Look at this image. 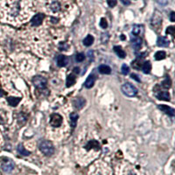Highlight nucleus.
Wrapping results in <instances>:
<instances>
[{
  "mask_svg": "<svg viewBox=\"0 0 175 175\" xmlns=\"http://www.w3.org/2000/svg\"><path fill=\"white\" fill-rule=\"evenodd\" d=\"M131 78L135 79L137 82H140V79H139V77H138V76H137V75H134V74H133V75H131Z\"/></svg>",
  "mask_w": 175,
  "mask_h": 175,
  "instance_id": "nucleus-34",
  "label": "nucleus"
},
{
  "mask_svg": "<svg viewBox=\"0 0 175 175\" xmlns=\"http://www.w3.org/2000/svg\"><path fill=\"white\" fill-rule=\"evenodd\" d=\"M151 63L149 61L144 62V65H143V71H144V73L149 74L151 72Z\"/></svg>",
  "mask_w": 175,
  "mask_h": 175,
  "instance_id": "nucleus-24",
  "label": "nucleus"
},
{
  "mask_svg": "<svg viewBox=\"0 0 175 175\" xmlns=\"http://www.w3.org/2000/svg\"><path fill=\"white\" fill-rule=\"evenodd\" d=\"M88 55H89V57H92V59H93V57H94V54H93V52H92V51H89V52L88 53Z\"/></svg>",
  "mask_w": 175,
  "mask_h": 175,
  "instance_id": "nucleus-36",
  "label": "nucleus"
},
{
  "mask_svg": "<svg viewBox=\"0 0 175 175\" xmlns=\"http://www.w3.org/2000/svg\"><path fill=\"white\" fill-rule=\"evenodd\" d=\"M49 9L53 13H58L61 10V4L57 1H54L49 5Z\"/></svg>",
  "mask_w": 175,
  "mask_h": 175,
  "instance_id": "nucleus-12",
  "label": "nucleus"
},
{
  "mask_svg": "<svg viewBox=\"0 0 175 175\" xmlns=\"http://www.w3.org/2000/svg\"><path fill=\"white\" fill-rule=\"evenodd\" d=\"M121 39H122V40H124V36H123V35H122V36H121Z\"/></svg>",
  "mask_w": 175,
  "mask_h": 175,
  "instance_id": "nucleus-39",
  "label": "nucleus"
},
{
  "mask_svg": "<svg viewBox=\"0 0 175 175\" xmlns=\"http://www.w3.org/2000/svg\"><path fill=\"white\" fill-rule=\"evenodd\" d=\"M18 151H19L20 154H21L23 156H28V155H30V151H28L27 150H26L25 147L22 144H20L18 146Z\"/></svg>",
  "mask_w": 175,
  "mask_h": 175,
  "instance_id": "nucleus-23",
  "label": "nucleus"
},
{
  "mask_svg": "<svg viewBox=\"0 0 175 175\" xmlns=\"http://www.w3.org/2000/svg\"><path fill=\"white\" fill-rule=\"evenodd\" d=\"M94 84H95V77H94L93 75H89V76L87 78L84 86H85L87 89H90V88H92V87L94 86Z\"/></svg>",
  "mask_w": 175,
  "mask_h": 175,
  "instance_id": "nucleus-16",
  "label": "nucleus"
},
{
  "mask_svg": "<svg viewBox=\"0 0 175 175\" xmlns=\"http://www.w3.org/2000/svg\"><path fill=\"white\" fill-rule=\"evenodd\" d=\"M68 58L64 55H60L57 58V65L59 67H65L68 64Z\"/></svg>",
  "mask_w": 175,
  "mask_h": 175,
  "instance_id": "nucleus-13",
  "label": "nucleus"
},
{
  "mask_svg": "<svg viewBox=\"0 0 175 175\" xmlns=\"http://www.w3.org/2000/svg\"><path fill=\"white\" fill-rule=\"evenodd\" d=\"M165 56H166V54L164 51H158L155 54V59L157 61H161V60L165 59Z\"/></svg>",
  "mask_w": 175,
  "mask_h": 175,
  "instance_id": "nucleus-25",
  "label": "nucleus"
},
{
  "mask_svg": "<svg viewBox=\"0 0 175 175\" xmlns=\"http://www.w3.org/2000/svg\"><path fill=\"white\" fill-rule=\"evenodd\" d=\"M170 20L172 22H174L175 21V13H172L171 15H170Z\"/></svg>",
  "mask_w": 175,
  "mask_h": 175,
  "instance_id": "nucleus-33",
  "label": "nucleus"
},
{
  "mask_svg": "<svg viewBox=\"0 0 175 175\" xmlns=\"http://www.w3.org/2000/svg\"><path fill=\"white\" fill-rule=\"evenodd\" d=\"M62 121H63V117L60 114H53L50 118V124L53 127L57 128L62 124Z\"/></svg>",
  "mask_w": 175,
  "mask_h": 175,
  "instance_id": "nucleus-6",
  "label": "nucleus"
},
{
  "mask_svg": "<svg viewBox=\"0 0 175 175\" xmlns=\"http://www.w3.org/2000/svg\"><path fill=\"white\" fill-rule=\"evenodd\" d=\"M7 102H8V103H9L11 106L16 107V106L20 103V98H19V97H8V98H7Z\"/></svg>",
  "mask_w": 175,
  "mask_h": 175,
  "instance_id": "nucleus-17",
  "label": "nucleus"
},
{
  "mask_svg": "<svg viewBox=\"0 0 175 175\" xmlns=\"http://www.w3.org/2000/svg\"><path fill=\"white\" fill-rule=\"evenodd\" d=\"M77 120H78V115L76 113H72L70 114V124L73 128H75L76 126L77 123Z\"/></svg>",
  "mask_w": 175,
  "mask_h": 175,
  "instance_id": "nucleus-22",
  "label": "nucleus"
},
{
  "mask_svg": "<svg viewBox=\"0 0 175 175\" xmlns=\"http://www.w3.org/2000/svg\"><path fill=\"white\" fill-rule=\"evenodd\" d=\"M157 44L158 47H167L169 46V40L165 37H158V39L157 40Z\"/></svg>",
  "mask_w": 175,
  "mask_h": 175,
  "instance_id": "nucleus-11",
  "label": "nucleus"
},
{
  "mask_svg": "<svg viewBox=\"0 0 175 175\" xmlns=\"http://www.w3.org/2000/svg\"><path fill=\"white\" fill-rule=\"evenodd\" d=\"M114 51H115V53L116 54V55H117L119 58H121V59L125 58L126 54H125V52H124L120 47H114Z\"/></svg>",
  "mask_w": 175,
  "mask_h": 175,
  "instance_id": "nucleus-18",
  "label": "nucleus"
},
{
  "mask_svg": "<svg viewBox=\"0 0 175 175\" xmlns=\"http://www.w3.org/2000/svg\"><path fill=\"white\" fill-rule=\"evenodd\" d=\"M100 26L102 28V29H105V28H107V26H108V23H107V20H105V19H102L101 20V21H100Z\"/></svg>",
  "mask_w": 175,
  "mask_h": 175,
  "instance_id": "nucleus-29",
  "label": "nucleus"
},
{
  "mask_svg": "<svg viewBox=\"0 0 175 175\" xmlns=\"http://www.w3.org/2000/svg\"><path fill=\"white\" fill-rule=\"evenodd\" d=\"M131 44L136 50H138L142 46V39L140 37L135 36L131 39Z\"/></svg>",
  "mask_w": 175,
  "mask_h": 175,
  "instance_id": "nucleus-9",
  "label": "nucleus"
},
{
  "mask_svg": "<svg viewBox=\"0 0 175 175\" xmlns=\"http://www.w3.org/2000/svg\"><path fill=\"white\" fill-rule=\"evenodd\" d=\"M33 85H34L36 88L41 89H45V88H46L47 82V80H46L44 77L38 75V76H35V77L33 79Z\"/></svg>",
  "mask_w": 175,
  "mask_h": 175,
  "instance_id": "nucleus-5",
  "label": "nucleus"
},
{
  "mask_svg": "<svg viewBox=\"0 0 175 175\" xmlns=\"http://www.w3.org/2000/svg\"><path fill=\"white\" fill-rule=\"evenodd\" d=\"M74 104H75V106L77 109H81L85 105V100H84L83 98H77V99L75 100Z\"/></svg>",
  "mask_w": 175,
  "mask_h": 175,
  "instance_id": "nucleus-20",
  "label": "nucleus"
},
{
  "mask_svg": "<svg viewBox=\"0 0 175 175\" xmlns=\"http://www.w3.org/2000/svg\"><path fill=\"white\" fill-rule=\"evenodd\" d=\"M1 168L6 172H10L14 168V163L9 158H4L1 162Z\"/></svg>",
  "mask_w": 175,
  "mask_h": 175,
  "instance_id": "nucleus-4",
  "label": "nucleus"
},
{
  "mask_svg": "<svg viewBox=\"0 0 175 175\" xmlns=\"http://www.w3.org/2000/svg\"><path fill=\"white\" fill-rule=\"evenodd\" d=\"M141 33V26H133V29H132V33L135 35V36H137L139 33Z\"/></svg>",
  "mask_w": 175,
  "mask_h": 175,
  "instance_id": "nucleus-26",
  "label": "nucleus"
},
{
  "mask_svg": "<svg viewBox=\"0 0 175 175\" xmlns=\"http://www.w3.org/2000/svg\"><path fill=\"white\" fill-rule=\"evenodd\" d=\"M122 91L123 93L129 96V97H133V96H136L137 94V89L130 83H124L123 86H122Z\"/></svg>",
  "mask_w": 175,
  "mask_h": 175,
  "instance_id": "nucleus-3",
  "label": "nucleus"
},
{
  "mask_svg": "<svg viewBox=\"0 0 175 175\" xmlns=\"http://www.w3.org/2000/svg\"><path fill=\"white\" fill-rule=\"evenodd\" d=\"M75 61L77 62H82L84 61V54H77L75 55Z\"/></svg>",
  "mask_w": 175,
  "mask_h": 175,
  "instance_id": "nucleus-28",
  "label": "nucleus"
},
{
  "mask_svg": "<svg viewBox=\"0 0 175 175\" xmlns=\"http://www.w3.org/2000/svg\"><path fill=\"white\" fill-rule=\"evenodd\" d=\"M157 98L163 101H169L170 100V94L168 92H158L157 94Z\"/></svg>",
  "mask_w": 175,
  "mask_h": 175,
  "instance_id": "nucleus-15",
  "label": "nucleus"
},
{
  "mask_svg": "<svg viewBox=\"0 0 175 175\" xmlns=\"http://www.w3.org/2000/svg\"><path fill=\"white\" fill-rule=\"evenodd\" d=\"M98 70H99V72H100L101 74H102V75H109L110 72H111V68H110L109 66L103 65V64L99 66Z\"/></svg>",
  "mask_w": 175,
  "mask_h": 175,
  "instance_id": "nucleus-14",
  "label": "nucleus"
},
{
  "mask_svg": "<svg viewBox=\"0 0 175 175\" xmlns=\"http://www.w3.org/2000/svg\"><path fill=\"white\" fill-rule=\"evenodd\" d=\"M75 82H76V77L75 75H70L68 76V79H67V86L68 87L73 86L74 84H75Z\"/></svg>",
  "mask_w": 175,
  "mask_h": 175,
  "instance_id": "nucleus-19",
  "label": "nucleus"
},
{
  "mask_svg": "<svg viewBox=\"0 0 175 175\" xmlns=\"http://www.w3.org/2000/svg\"><path fill=\"white\" fill-rule=\"evenodd\" d=\"M166 33H167V34H172V35H173V34H174V27H173V26L168 27L167 30H166Z\"/></svg>",
  "mask_w": 175,
  "mask_h": 175,
  "instance_id": "nucleus-32",
  "label": "nucleus"
},
{
  "mask_svg": "<svg viewBox=\"0 0 175 175\" xmlns=\"http://www.w3.org/2000/svg\"><path fill=\"white\" fill-rule=\"evenodd\" d=\"M161 21H162V19L159 15L158 13H156V14L153 15V18L151 20V25L153 27H157L158 28L161 25Z\"/></svg>",
  "mask_w": 175,
  "mask_h": 175,
  "instance_id": "nucleus-8",
  "label": "nucleus"
},
{
  "mask_svg": "<svg viewBox=\"0 0 175 175\" xmlns=\"http://www.w3.org/2000/svg\"><path fill=\"white\" fill-rule=\"evenodd\" d=\"M2 144V137H1V134H0V146Z\"/></svg>",
  "mask_w": 175,
  "mask_h": 175,
  "instance_id": "nucleus-37",
  "label": "nucleus"
},
{
  "mask_svg": "<svg viewBox=\"0 0 175 175\" xmlns=\"http://www.w3.org/2000/svg\"><path fill=\"white\" fill-rule=\"evenodd\" d=\"M1 59H2V55H1V52H0V61H1Z\"/></svg>",
  "mask_w": 175,
  "mask_h": 175,
  "instance_id": "nucleus-38",
  "label": "nucleus"
},
{
  "mask_svg": "<svg viewBox=\"0 0 175 175\" xmlns=\"http://www.w3.org/2000/svg\"><path fill=\"white\" fill-rule=\"evenodd\" d=\"M43 19H44L43 14H41V13L36 14V15L32 19V21H31L32 26H39L40 25H41Z\"/></svg>",
  "mask_w": 175,
  "mask_h": 175,
  "instance_id": "nucleus-7",
  "label": "nucleus"
},
{
  "mask_svg": "<svg viewBox=\"0 0 175 175\" xmlns=\"http://www.w3.org/2000/svg\"><path fill=\"white\" fill-rule=\"evenodd\" d=\"M94 37L92 35H88L84 40H83V45L86 47H89L94 43Z\"/></svg>",
  "mask_w": 175,
  "mask_h": 175,
  "instance_id": "nucleus-21",
  "label": "nucleus"
},
{
  "mask_svg": "<svg viewBox=\"0 0 175 175\" xmlns=\"http://www.w3.org/2000/svg\"><path fill=\"white\" fill-rule=\"evenodd\" d=\"M162 85H163V87H164L165 89H169L170 86H171V82H170V80L166 79V80L162 83Z\"/></svg>",
  "mask_w": 175,
  "mask_h": 175,
  "instance_id": "nucleus-30",
  "label": "nucleus"
},
{
  "mask_svg": "<svg viewBox=\"0 0 175 175\" xmlns=\"http://www.w3.org/2000/svg\"><path fill=\"white\" fill-rule=\"evenodd\" d=\"M40 151L46 156H51L54 152V148L49 141H43L40 144Z\"/></svg>",
  "mask_w": 175,
  "mask_h": 175,
  "instance_id": "nucleus-2",
  "label": "nucleus"
},
{
  "mask_svg": "<svg viewBox=\"0 0 175 175\" xmlns=\"http://www.w3.org/2000/svg\"><path fill=\"white\" fill-rule=\"evenodd\" d=\"M116 2H117L116 0H107V3H108V5H109V7H114V6H116Z\"/></svg>",
  "mask_w": 175,
  "mask_h": 175,
  "instance_id": "nucleus-31",
  "label": "nucleus"
},
{
  "mask_svg": "<svg viewBox=\"0 0 175 175\" xmlns=\"http://www.w3.org/2000/svg\"><path fill=\"white\" fill-rule=\"evenodd\" d=\"M158 109H159L160 110H162L163 112H165V114L171 116H173L174 114H175L174 109H173L172 108H171V107L166 106V105H159V106H158Z\"/></svg>",
  "mask_w": 175,
  "mask_h": 175,
  "instance_id": "nucleus-10",
  "label": "nucleus"
},
{
  "mask_svg": "<svg viewBox=\"0 0 175 175\" xmlns=\"http://www.w3.org/2000/svg\"><path fill=\"white\" fill-rule=\"evenodd\" d=\"M122 74L123 75H128L129 74V72H130V68L126 65V64H123V66H122Z\"/></svg>",
  "mask_w": 175,
  "mask_h": 175,
  "instance_id": "nucleus-27",
  "label": "nucleus"
},
{
  "mask_svg": "<svg viewBox=\"0 0 175 175\" xmlns=\"http://www.w3.org/2000/svg\"><path fill=\"white\" fill-rule=\"evenodd\" d=\"M33 0H0V21L20 25L29 19Z\"/></svg>",
  "mask_w": 175,
  "mask_h": 175,
  "instance_id": "nucleus-1",
  "label": "nucleus"
},
{
  "mask_svg": "<svg viewBox=\"0 0 175 175\" xmlns=\"http://www.w3.org/2000/svg\"><path fill=\"white\" fill-rule=\"evenodd\" d=\"M121 1H122V3L124 4V5H129V4H130L129 0H121Z\"/></svg>",
  "mask_w": 175,
  "mask_h": 175,
  "instance_id": "nucleus-35",
  "label": "nucleus"
}]
</instances>
